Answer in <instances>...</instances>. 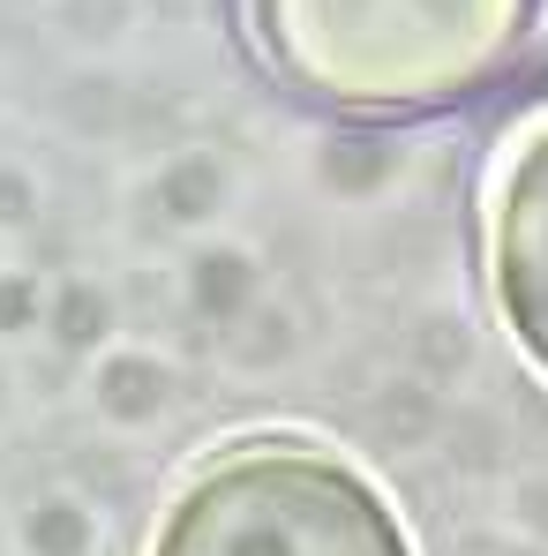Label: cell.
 I'll return each mask as SVG.
<instances>
[{"instance_id": "obj_3", "label": "cell", "mask_w": 548, "mask_h": 556, "mask_svg": "<svg viewBox=\"0 0 548 556\" xmlns=\"http://www.w3.org/2000/svg\"><path fill=\"white\" fill-rule=\"evenodd\" d=\"M488 293L519 354L548 376V121H534L488 195Z\"/></svg>"}, {"instance_id": "obj_2", "label": "cell", "mask_w": 548, "mask_h": 556, "mask_svg": "<svg viewBox=\"0 0 548 556\" xmlns=\"http://www.w3.org/2000/svg\"><path fill=\"white\" fill-rule=\"evenodd\" d=\"M151 556H413V542L354 459L293 437H248L174 489Z\"/></svg>"}, {"instance_id": "obj_1", "label": "cell", "mask_w": 548, "mask_h": 556, "mask_svg": "<svg viewBox=\"0 0 548 556\" xmlns=\"http://www.w3.org/2000/svg\"><path fill=\"white\" fill-rule=\"evenodd\" d=\"M256 23L301 91L406 113L496 76L541 23V0H256Z\"/></svg>"}]
</instances>
